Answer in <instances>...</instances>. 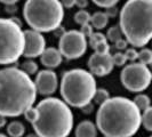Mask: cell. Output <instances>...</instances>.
Returning a JSON list of instances; mask_svg holds the SVG:
<instances>
[{
  "mask_svg": "<svg viewBox=\"0 0 152 137\" xmlns=\"http://www.w3.org/2000/svg\"><path fill=\"white\" fill-rule=\"evenodd\" d=\"M36 99L34 82L21 68H0V115L20 117L33 107Z\"/></svg>",
  "mask_w": 152,
  "mask_h": 137,
  "instance_id": "6da1fadb",
  "label": "cell"
},
{
  "mask_svg": "<svg viewBox=\"0 0 152 137\" xmlns=\"http://www.w3.org/2000/svg\"><path fill=\"white\" fill-rule=\"evenodd\" d=\"M141 115L133 99L110 97L99 105L95 126L104 137H133L141 127Z\"/></svg>",
  "mask_w": 152,
  "mask_h": 137,
  "instance_id": "7a4b0ae2",
  "label": "cell"
},
{
  "mask_svg": "<svg viewBox=\"0 0 152 137\" xmlns=\"http://www.w3.org/2000/svg\"><path fill=\"white\" fill-rule=\"evenodd\" d=\"M119 28L132 46L148 45L152 38L151 0H128L119 12Z\"/></svg>",
  "mask_w": 152,
  "mask_h": 137,
  "instance_id": "3957f363",
  "label": "cell"
},
{
  "mask_svg": "<svg viewBox=\"0 0 152 137\" xmlns=\"http://www.w3.org/2000/svg\"><path fill=\"white\" fill-rule=\"evenodd\" d=\"M38 118L32 123L39 137H68L73 129V113L57 97H47L36 106Z\"/></svg>",
  "mask_w": 152,
  "mask_h": 137,
  "instance_id": "277c9868",
  "label": "cell"
},
{
  "mask_svg": "<svg viewBox=\"0 0 152 137\" xmlns=\"http://www.w3.org/2000/svg\"><path fill=\"white\" fill-rule=\"evenodd\" d=\"M96 89L95 78L85 68L69 70L62 77L60 88L62 101L69 106L81 109L91 103Z\"/></svg>",
  "mask_w": 152,
  "mask_h": 137,
  "instance_id": "5b68a950",
  "label": "cell"
},
{
  "mask_svg": "<svg viewBox=\"0 0 152 137\" xmlns=\"http://www.w3.org/2000/svg\"><path fill=\"white\" fill-rule=\"evenodd\" d=\"M23 16L31 30L53 32L64 18V8L57 0H28L23 7Z\"/></svg>",
  "mask_w": 152,
  "mask_h": 137,
  "instance_id": "8992f818",
  "label": "cell"
},
{
  "mask_svg": "<svg viewBox=\"0 0 152 137\" xmlns=\"http://www.w3.org/2000/svg\"><path fill=\"white\" fill-rule=\"evenodd\" d=\"M24 50V31L10 18H0V65L18 61Z\"/></svg>",
  "mask_w": 152,
  "mask_h": 137,
  "instance_id": "52a82bcc",
  "label": "cell"
},
{
  "mask_svg": "<svg viewBox=\"0 0 152 137\" xmlns=\"http://www.w3.org/2000/svg\"><path fill=\"white\" fill-rule=\"evenodd\" d=\"M152 74L150 68L141 63H130L120 72L122 86L132 93H141L151 84Z\"/></svg>",
  "mask_w": 152,
  "mask_h": 137,
  "instance_id": "ba28073f",
  "label": "cell"
},
{
  "mask_svg": "<svg viewBox=\"0 0 152 137\" xmlns=\"http://www.w3.org/2000/svg\"><path fill=\"white\" fill-rule=\"evenodd\" d=\"M87 39L79 30H69L63 33L58 40V52L62 57L68 60H77L87 50Z\"/></svg>",
  "mask_w": 152,
  "mask_h": 137,
  "instance_id": "9c48e42d",
  "label": "cell"
},
{
  "mask_svg": "<svg viewBox=\"0 0 152 137\" xmlns=\"http://www.w3.org/2000/svg\"><path fill=\"white\" fill-rule=\"evenodd\" d=\"M46 49V39L42 33L33 30L24 31V50L23 55L26 58H36Z\"/></svg>",
  "mask_w": 152,
  "mask_h": 137,
  "instance_id": "30bf717a",
  "label": "cell"
},
{
  "mask_svg": "<svg viewBox=\"0 0 152 137\" xmlns=\"http://www.w3.org/2000/svg\"><path fill=\"white\" fill-rule=\"evenodd\" d=\"M33 82L37 94L39 93L44 96H49L57 90L58 78L53 70H41L37 73L36 80Z\"/></svg>",
  "mask_w": 152,
  "mask_h": 137,
  "instance_id": "8fae6325",
  "label": "cell"
},
{
  "mask_svg": "<svg viewBox=\"0 0 152 137\" xmlns=\"http://www.w3.org/2000/svg\"><path fill=\"white\" fill-rule=\"evenodd\" d=\"M91 76L105 77L110 74L113 70V63L111 58V54L99 55V54H91L89 60L87 62Z\"/></svg>",
  "mask_w": 152,
  "mask_h": 137,
  "instance_id": "7c38bea8",
  "label": "cell"
},
{
  "mask_svg": "<svg viewBox=\"0 0 152 137\" xmlns=\"http://www.w3.org/2000/svg\"><path fill=\"white\" fill-rule=\"evenodd\" d=\"M63 62L61 53L55 47H48L44 50V53L40 55V63L47 68V70H52L60 66Z\"/></svg>",
  "mask_w": 152,
  "mask_h": 137,
  "instance_id": "4fadbf2b",
  "label": "cell"
},
{
  "mask_svg": "<svg viewBox=\"0 0 152 137\" xmlns=\"http://www.w3.org/2000/svg\"><path fill=\"white\" fill-rule=\"evenodd\" d=\"M76 137H97V128L91 120H84L76 127Z\"/></svg>",
  "mask_w": 152,
  "mask_h": 137,
  "instance_id": "5bb4252c",
  "label": "cell"
},
{
  "mask_svg": "<svg viewBox=\"0 0 152 137\" xmlns=\"http://www.w3.org/2000/svg\"><path fill=\"white\" fill-rule=\"evenodd\" d=\"M109 24V17L103 12H96L91 16V25L93 29L96 30H103Z\"/></svg>",
  "mask_w": 152,
  "mask_h": 137,
  "instance_id": "9a60e30c",
  "label": "cell"
},
{
  "mask_svg": "<svg viewBox=\"0 0 152 137\" xmlns=\"http://www.w3.org/2000/svg\"><path fill=\"white\" fill-rule=\"evenodd\" d=\"M7 133L10 137H23L25 134V126L21 121H12L7 126Z\"/></svg>",
  "mask_w": 152,
  "mask_h": 137,
  "instance_id": "2e32d148",
  "label": "cell"
},
{
  "mask_svg": "<svg viewBox=\"0 0 152 137\" xmlns=\"http://www.w3.org/2000/svg\"><path fill=\"white\" fill-rule=\"evenodd\" d=\"M133 102H134V104L136 105V107L140 110V112L142 113V112H144L145 110H148L149 107H151V102H150V98H149V96L148 95H145V94H138L136 95L134 99H133Z\"/></svg>",
  "mask_w": 152,
  "mask_h": 137,
  "instance_id": "e0dca14e",
  "label": "cell"
},
{
  "mask_svg": "<svg viewBox=\"0 0 152 137\" xmlns=\"http://www.w3.org/2000/svg\"><path fill=\"white\" fill-rule=\"evenodd\" d=\"M110 98V93L109 90L104 89V88H97L94 96H93V102L97 105H102L104 102H107V99Z\"/></svg>",
  "mask_w": 152,
  "mask_h": 137,
  "instance_id": "ac0fdd59",
  "label": "cell"
},
{
  "mask_svg": "<svg viewBox=\"0 0 152 137\" xmlns=\"http://www.w3.org/2000/svg\"><path fill=\"white\" fill-rule=\"evenodd\" d=\"M137 61L143 65H150L152 63V52L149 48H142V50L137 52Z\"/></svg>",
  "mask_w": 152,
  "mask_h": 137,
  "instance_id": "d6986e66",
  "label": "cell"
},
{
  "mask_svg": "<svg viewBox=\"0 0 152 137\" xmlns=\"http://www.w3.org/2000/svg\"><path fill=\"white\" fill-rule=\"evenodd\" d=\"M20 68L22 70L25 74H28V76L30 77L38 72V64L34 61H32V60H26V61H24L21 64V68Z\"/></svg>",
  "mask_w": 152,
  "mask_h": 137,
  "instance_id": "ffe728a7",
  "label": "cell"
},
{
  "mask_svg": "<svg viewBox=\"0 0 152 137\" xmlns=\"http://www.w3.org/2000/svg\"><path fill=\"white\" fill-rule=\"evenodd\" d=\"M91 14L85 10V9H80L78 10L76 14H75V22L79 25H86V24H89L91 23Z\"/></svg>",
  "mask_w": 152,
  "mask_h": 137,
  "instance_id": "44dd1931",
  "label": "cell"
},
{
  "mask_svg": "<svg viewBox=\"0 0 152 137\" xmlns=\"http://www.w3.org/2000/svg\"><path fill=\"white\" fill-rule=\"evenodd\" d=\"M141 125H143L146 131L152 130V107H149L148 110H145L143 114L141 115Z\"/></svg>",
  "mask_w": 152,
  "mask_h": 137,
  "instance_id": "7402d4cb",
  "label": "cell"
},
{
  "mask_svg": "<svg viewBox=\"0 0 152 137\" xmlns=\"http://www.w3.org/2000/svg\"><path fill=\"white\" fill-rule=\"evenodd\" d=\"M105 37H107V40L112 41V42H117L118 40H120V39L122 38V33H121L120 28H119V25H113V26H111V28L107 30V33Z\"/></svg>",
  "mask_w": 152,
  "mask_h": 137,
  "instance_id": "603a6c76",
  "label": "cell"
},
{
  "mask_svg": "<svg viewBox=\"0 0 152 137\" xmlns=\"http://www.w3.org/2000/svg\"><path fill=\"white\" fill-rule=\"evenodd\" d=\"M105 40H107V37L103 33H101V32H94L91 37H89V46L94 49L95 46L99 45V42H102V41H105Z\"/></svg>",
  "mask_w": 152,
  "mask_h": 137,
  "instance_id": "cb8c5ba5",
  "label": "cell"
},
{
  "mask_svg": "<svg viewBox=\"0 0 152 137\" xmlns=\"http://www.w3.org/2000/svg\"><path fill=\"white\" fill-rule=\"evenodd\" d=\"M111 58H112V63H113V66H124L127 60H126V56L125 54L121 52H118V53H114L113 55H111Z\"/></svg>",
  "mask_w": 152,
  "mask_h": 137,
  "instance_id": "d4e9b609",
  "label": "cell"
},
{
  "mask_svg": "<svg viewBox=\"0 0 152 137\" xmlns=\"http://www.w3.org/2000/svg\"><path fill=\"white\" fill-rule=\"evenodd\" d=\"M24 117H25L26 121H29L31 125H32L33 122H36L37 118H38V112H37L36 107H31V109H29V110L24 113Z\"/></svg>",
  "mask_w": 152,
  "mask_h": 137,
  "instance_id": "484cf974",
  "label": "cell"
},
{
  "mask_svg": "<svg viewBox=\"0 0 152 137\" xmlns=\"http://www.w3.org/2000/svg\"><path fill=\"white\" fill-rule=\"evenodd\" d=\"M94 4L99 7L102 8H110V7H113V6H117L118 1L117 0H94Z\"/></svg>",
  "mask_w": 152,
  "mask_h": 137,
  "instance_id": "4316f807",
  "label": "cell"
},
{
  "mask_svg": "<svg viewBox=\"0 0 152 137\" xmlns=\"http://www.w3.org/2000/svg\"><path fill=\"white\" fill-rule=\"evenodd\" d=\"M125 56H126L127 61H130L132 63H134L135 61H137V50L135 48H128L125 52Z\"/></svg>",
  "mask_w": 152,
  "mask_h": 137,
  "instance_id": "83f0119b",
  "label": "cell"
},
{
  "mask_svg": "<svg viewBox=\"0 0 152 137\" xmlns=\"http://www.w3.org/2000/svg\"><path fill=\"white\" fill-rule=\"evenodd\" d=\"M79 31H80V33H81L86 39L89 38L91 34L94 33V29H93V26L91 25V23H89V24H86V25H83L81 29Z\"/></svg>",
  "mask_w": 152,
  "mask_h": 137,
  "instance_id": "f1b7e54d",
  "label": "cell"
},
{
  "mask_svg": "<svg viewBox=\"0 0 152 137\" xmlns=\"http://www.w3.org/2000/svg\"><path fill=\"white\" fill-rule=\"evenodd\" d=\"M119 14L118 12V7L117 6H113V7H110L105 9V15L110 18V17H115V16Z\"/></svg>",
  "mask_w": 152,
  "mask_h": 137,
  "instance_id": "f546056e",
  "label": "cell"
},
{
  "mask_svg": "<svg viewBox=\"0 0 152 137\" xmlns=\"http://www.w3.org/2000/svg\"><path fill=\"white\" fill-rule=\"evenodd\" d=\"M127 45H128V42L124 38H121L120 40H118L117 42H114V47H115L118 50H124V49H126V48H127Z\"/></svg>",
  "mask_w": 152,
  "mask_h": 137,
  "instance_id": "4dcf8cb0",
  "label": "cell"
},
{
  "mask_svg": "<svg viewBox=\"0 0 152 137\" xmlns=\"http://www.w3.org/2000/svg\"><path fill=\"white\" fill-rule=\"evenodd\" d=\"M81 112L84 114H91L93 111H94V105L91 104V103H88L87 105H85V106H83L81 109Z\"/></svg>",
  "mask_w": 152,
  "mask_h": 137,
  "instance_id": "1f68e13d",
  "label": "cell"
},
{
  "mask_svg": "<svg viewBox=\"0 0 152 137\" xmlns=\"http://www.w3.org/2000/svg\"><path fill=\"white\" fill-rule=\"evenodd\" d=\"M60 2H61L63 8H72L73 6H76V1L75 0H62Z\"/></svg>",
  "mask_w": 152,
  "mask_h": 137,
  "instance_id": "d6a6232c",
  "label": "cell"
},
{
  "mask_svg": "<svg viewBox=\"0 0 152 137\" xmlns=\"http://www.w3.org/2000/svg\"><path fill=\"white\" fill-rule=\"evenodd\" d=\"M76 6H78L81 9H84L85 7L88 6V1L87 0H78V1H76Z\"/></svg>",
  "mask_w": 152,
  "mask_h": 137,
  "instance_id": "836d02e7",
  "label": "cell"
},
{
  "mask_svg": "<svg viewBox=\"0 0 152 137\" xmlns=\"http://www.w3.org/2000/svg\"><path fill=\"white\" fill-rule=\"evenodd\" d=\"M6 12H8L9 14H14L17 10V5H12V6H6Z\"/></svg>",
  "mask_w": 152,
  "mask_h": 137,
  "instance_id": "e575fe53",
  "label": "cell"
},
{
  "mask_svg": "<svg viewBox=\"0 0 152 137\" xmlns=\"http://www.w3.org/2000/svg\"><path fill=\"white\" fill-rule=\"evenodd\" d=\"M54 32H55V36H57V37H60V38H61L62 36H63V33L65 32V30H64L62 26H58V28L54 31Z\"/></svg>",
  "mask_w": 152,
  "mask_h": 137,
  "instance_id": "d590c367",
  "label": "cell"
},
{
  "mask_svg": "<svg viewBox=\"0 0 152 137\" xmlns=\"http://www.w3.org/2000/svg\"><path fill=\"white\" fill-rule=\"evenodd\" d=\"M1 4H4L5 6H12V5H16L17 1H15V0H1Z\"/></svg>",
  "mask_w": 152,
  "mask_h": 137,
  "instance_id": "8d00e7d4",
  "label": "cell"
},
{
  "mask_svg": "<svg viewBox=\"0 0 152 137\" xmlns=\"http://www.w3.org/2000/svg\"><path fill=\"white\" fill-rule=\"evenodd\" d=\"M6 123H7V118H5V117L0 115V128L5 127V126H6Z\"/></svg>",
  "mask_w": 152,
  "mask_h": 137,
  "instance_id": "74e56055",
  "label": "cell"
},
{
  "mask_svg": "<svg viewBox=\"0 0 152 137\" xmlns=\"http://www.w3.org/2000/svg\"><path fill=\"white\" fill-rule=\"evenodd\" d=\"M26 137H39V136L37 135V134H29Z\"/></svg>",
  "mask_w": 152,
  "mask_h": 137,
  "instance_id": "f35d334b",
  "label": "cell"
},
{
  "mask_svg": "<svg viewBox=\"0 0 152 137\" xmlns=\"http://www.w3.org/2000/svg\"><path fill=\"white\" fill-rule=\"evenodd\" d=\"M0 137H7V136H6L5 134H1V133H0Z\"/></svg>",
  "mask_w": 152,
  "mask_h": 137,
  "instance_id": "ab89813d",
  "label": "cell"
},
{
  "mask_svg": "<svg viewBox=\"0 0 152 137\" xmlns=\"http://www.w3.org/2000/svg\"><path fill=\"white\" fill-rule=\"evenodd\" d=\"M150 137H151V136H150Z\"/></svg>",
  "mask_w": 152,
  "mask_h": 137,
  "instance_id": "60d3db41",
  "label": "cell"
}]
</instances>
